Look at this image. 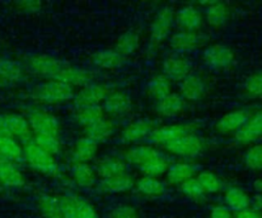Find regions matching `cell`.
I'll return each instance as SVG.
<instances>
[{"instance_id": "603a6c76", "label": "cell", "mask_w": 262, "mask_h": 218, "mask_svg": "<svg viewBox=\"0 0 262 218\" xmlns=\"http://www.w3.org/2000/svg\"><path fill=\"white\" fill-rule=\"evenodd\" d=\"M183 107V99L176 93H170L162 99L158 100L157 111L165 117L176 116Z\"/></svg>"}, {"instance_id": "6da1fadb", "label": "cell", "mask_w": 262, "mask_h": 218, "mask_svg": "<svg viewBox=\"0 0 262 218\" xmlns=\"http://www.w3.org/2000/svg\"><path fill=\"white\" fill-rule=\"evenodd\" d=\"M29 67L37 75L73 86H82L91 79L90 73L46 54H36L29 59Z\"/></svg>"}, {"instance_id": "f6af8a7d", "label": "cell", "mask_w": 262, "mask_h": 218, "mask_svg": "<svg viewBox=\"0 0 262 218\" xmlns=\"http://www.w3.org/2000/svg\"><path fill=\"white\" fill-rule=\"evenodd\" d=\"M211 218H231V214L224 207H215L211 212Z\"/></svg>"}, {"instance_id": "4316f807", "label": "cell", "mask_w": 262, "mask_h": 218, "mask_svg": "<svg viewBox=\"0 0 262 218\" xmlns=\"http://www.w3.org/2000/svg\"><path fill=\"white\" fill-rule=\"evenodd\" d=\"M86 137L91 138L94 141H99L107 138L113 132L112 122L105 120L104 118L96 121L95 123L84 128Z\"/></svg>"}, {"instance_id": "52a82bcc", "label": "cell", "mask_w": 262, "mask_h": 218, "mask_svg": "<svg viewBox=\"0 0 262 218\" xmlns=\"http://www.w3.org/2000/svg\"><path fill=\"white\" fill-rule=\"evenodd\" d=\"M3 116L6 136L14 138L24 144L29 143L32 138V129L29 122L18 115L7 114Z\"/></svg>"}, {"instance_id": "30bf717a", "label": "cell", "mask_w": 262, "mask_h": 218, "mask_svg": "<svg viewBox=\"0 0 262 218\" xmlns=\"http://www.w3.org/2000/svg\"><path fill=\"white\" fill-rule=\"evenodd\" d=\"M26 178L15 163L0 160V185L10 188L20 187L25 184Z\"/></svg>"}, {"instance_id": "4fadbf2b", "label": "cell", "mask_w": 262, "mask_h": 218, "mask_svg": "<svg viewBox=\"0 0 262 218\" xmlns=\"http://www.w3.org/2000/svg\"><path fill=\"white\" fill-rule=\"evenodd\" d=\"M97 151V142L89 137L79 138L71 149L73 162L88 163L91 161Z\"/></svg>"}, {"instance_id": "ffe728a7", "label": "cell", "mask_w": 262, "mask_h": 218, "mask_svg": "<svg viewBox=\"0 0 262 218\" xmlns=\"http://www.w3.org/2000/svg\"><path fill=\"white\" fill-rule=\"evenodd\" d=\"M173 13L169 8L162 9L151 25V36L155 40L164 39L171 28Z\"/></svg>"}, {"instance_id": "f35d334b", "label": "cell", "mask_w": 262, "mask_h": 218, "mask_svg": "<svg viewBox=\"0 0 262 218\" xmlns=\"http://www.w3.org/2000/svg\"><path fill=\"white\" fill-rule=\"evenodd\" d=\"M205 192H216L221 187L219 178L211 172H203L195 178Z\"/></svg>"}, {"instance_id": "8fae6325", "label": "cell", "mask_w": 262, "mask_h": 218, "mask_svg": "<svg viewBox=\"0 0 262 218\" xmlns=\"http://www.w3.org/2000/svg\"><path fill=\"white\" fill-rule=\"evenodd\" d=\"M262 137V111L249 119L235 133V138L243 143H248Z\"/></svg>"}, {"instance_id": "7bdbcfd3", "label": "cell", "mask_w": 262, "mask_h": 218, "mask_svg": "<svg viewBox=\"0 0 262 218\" xmlns=\"http://www.w3.org/2000/svg\"><path fill=\"white\" fill-rule=\"evenodd\" d=\"M108 218H137V213L128 205H120L110 212Z\"/></svg>"}, {"instance_id": "4dcf8cb0", "label": "cell", "mask_w": 262, "mask_h": 218, "mask_svg": "<svg viewBox=\"0 0 262 218\" xmlns=\"http://www.w3.org/2000/svg\"><path fill=\"white\" fill-rule=\"evenodd\" d=\"M76 118L78 123L83 127V129L96 121L103 118V111L100 106L94 105V106H84L79 107V110L76 113Z\"/></svg>"}, {"instance_id": "681fc988", "label": "cell", "mask_w": 262, "mask_h": 218, "mask_svg": "<svg viewBox=\"0 0 262 218\" xmlns=\"http://www.w3.org/2000/svg\"><path fill=\"white\" fill-rule=\"evenodd\" d=\"M0 160H1V159H0Z\"/></svg>"}, {"instance_id": "7dc6e473", "label": "cell", "mask_w": 262, "mask_h": 218, "mask_svg": "<svg viewBox=\"0 0 262 218\" xmlns=\"http://www.w3.org/2000/svg\"><path fill=\"white\" fill-rule=\"evenodd\" d=\"M252 205L255 210L262 209V193H258L252 201Z\"/></svg>"}, {"instance_id": "7c38bea8", "label": "cell", "mask_w": 262, "mask_h": 218, "mask_svg": "<svg viewBox=\"0 0 262 218\" xmlns=\"http://www.w3.org/2000/svg\"><path fill=\"white\" fill-rule=\"evenodd\" d=\"M70 172L72 179L78 186L82 188H90L93 186L96 173L88 163L73 162Z\"/></svg>"}, {"instance_id": "d590c367", "label": "cell", "mask_w": 262, "mask_h": 218, "mask_svg": "<svg viewBox=\"0 0 262 218\" xmlns=\"http://www.w3.org/2000/svg\"><path fill=\"white\" fill-rule=\"evenodd\" d=\"M198 43L196 36L191 32H182L176 34L171 39V45L177 49L182 51H187L192 49Z\"/></svg>"}, {"instance_id": "f1b7e54d", "label": "cell", "mask_w": 262, "mask_h": 218, "mask_svg": "<svg viewBox=\"0 0 262 218\" xmlns=\"http://www.w3.org/2000/svg\"><path fill=\"white\" fill-rule=\"evenodd\" d=\"M194 168L186 163H176L168 167L167 177L172 183H182L194 175Z\"/></svg>"}, {"instance_id": "b9f144b4", "label": "cell", "mask_w": 262, "mask_h": 218, "mask_svg": "<svg viewBox=\"0 0 262 218\" xmlns=\"http://www.w3.org/2000/svg\"><path fill=\"white\" fill-rule=\"evenodd\" d=\"M246 89L254 95H262V71L250 76L246 82Z\"/></svg>"}, {"instance_id": "44dd1931", "label": "cell", "mask_w": 262, "mask_h": 218, "mask_svg": "<svg viewBox=\"0 0 262 218\" xmlns=\"http://www.w3.org/2000/svg\"><path fill=\"white\" fill-rule=\"evenodd\" d=\"M160 152L150 146H134L126 152V159L129 163L135 165L138 169L157 157Z\"/></svg>"}, {"instance_id": "9a60e30c", "label": "cell", "mask_w": 262, "mask_h": 218, "mask_svg": "<svg viewBox=\"0 0 262 218\" xmlns=\"http://www.w3.org/2000/svg\"><path fill=\"white\" fill-rule=\"evenodd\" d=\"M190 71V64L186 59L180 57H169L164 61L163 72L167 79L183 80Z\"/></svg>"}, {"instance_id": "74e56055", "label": "cell", "mask_w": 262, "mask_h": 218, "mask_svg": "<svg viewBox=\"0 0 262 218\" xmlns=\"http://www.w3.org/2000/svg\"><path fill=\"white\" fill-rule=\"evenodd\" d=\"M34 142L42 147L43 149L47 150L52 155H56L60 150V141L58 136H51V135H35Z\"/></svg>"}, {"instance_id": "d6986e66", "label": "cell", "mask_w": 262, "mask_h": 218, "mask_svg": "<svg viewBox=\"0 0 262 218\" xmlns=\"http://www.w3.org/2000/svg\"><path fill=\"white\" fill-rule=\"evenodd\" d=\"M190 131L187 127L181 125H171V126H164L158 129H155L150 132V139L163 146L167 143L172 141L173 139L177 138L178 136L187 133Z\"/></svg>"}, {"instance_id": "8d00e7d4", "label": "cell", "mask_w": 262, "mask_h": 218, "mask_svg": "<svg viewBox=\"0 0 262 218\" xmlns=\"http://www.w3.org/2000/svg\"><path fill=\"white\" fill-rule=\"evenodd\" d=\"M207 19L212 26H220L226 18V7L221 2H212L207 7Z\"/></svg>"}, {"instance_id": "7a4b0ae2", "label": "cell", "mask_w": 262, "mask_h": 218, "mask_svg": "<svg viewBox=\"0 0 262 218\" xmlns=\"http://www.w3.org/2000/svg\"><path fill=\"white\" fill-rule=\"evenodd\" d=\"M24 160L32 169L45 175H55L58 171L55 156L38 146L34 141L25 144Z\"/></svg>"}, {"instance_id": "f546056e", "label": "cell", "mask_w": 262, "mask_h": 218, "mask_svg": "<svg viewBox=\"0 0 262 218\" xmlns=\"http://www.w3.org/2000/svg\"><path fill=\"white\" fill-rule=\"evenodd\" d=\"M93 62L103 69H114L121 64L122 57L116 50H99L92 56Z\"/></svg>"}, {"instance_id": "60d3db41", "label": "cell", "mask_w": 262, "mask_h": 218, "mask_svg": "<svg viewBox=\"0 0 262 218\" xmlns=\"http://www.w3.org/2000/svg\"><path fill=\"white\" fill-rule=\"evenodd\" d=\"M180 188L184 194L192 199H200L205 194L204 189L195 178H190L181 183Z\"/></svg>"}, {"instance_id": "d4e9b609", "label": "cell", "mask_w": 262, "mask_h": 218, "mask_svg": "<svg viewBox=\"0 0 262 218\" xmlns=\"http://www.w3.org/2000/svg\"><path fill=\"white\" fill-rule=\"evenodd\" d=\"M224 200L227 207L235 212L246 210L250 205V199L248 194L244 190L236 187L229 188L225 193Z\"/></svg>"}, {"instance_id": "ab89813d", "label": "cell", "mask_w": 262, "mask_h": 218, "mask_svg": "<svg viewBox=\"0 0 262 218\" xmlns=\"http://www.w3.org/2000/svg\"><path fill=\"white\" fill-rule=\"evenodd\" d=\"M245 163L251 169H262V144L249 148L245 155Z\"/></svg>"}, {"instance_id": "9c48e42d", "label": "cell", "mask_w": 262, "mask_h": 218, "mask_svg": "<svg viewBox=\"0 0 262 218\" xmlns=\"http://www.w3.org/2000/svg\"><path fill=\"white\" fill-rule=\"evenodd\" d=\"M107 96V87L101 84H91L84 87L75 97L79 107L98 105Z\"/></svg>"}, {"instance_id": "3957f363", "label": "cell", "mask_w": 262, "mask_h": 218, "mask_svg": "<svg viewBox=\"0 0 262 218\" xmlns=\"http://www.w3.org/2000/svg\"><path fill=\"white\" fill-rule=\"evenodd\" d=\"M73 96V87L58 81H48L38 85L33 91V97L43 103H59Z\"/></svg>"}, {"instance_id": "484cf974", "label": "cell", "mask_w": 262, "mask_h": 218, "mask_svg": "<svg viewBox=\"0 0 262 218\" xmlns=\"http://www.w3.org/2000/svg\"><path fill=\"white\" fill-rule=\"evenodd\" d=\"M176 20L179 27L187 30V32L196 29L201 25V15L198 10L191 6L181 8L176 14Z\"/></svg>"}, {"instance_id": "836d02e7", "label": "cell", "mask_w": 262, "mask_h": 218, "mask_svg": "<svg viewBox=\"0 0 262 218\" xmlns=\"http://www.w3.org/2000/svg\"><path fill=\"white\" fill-rule=\"evenodd\" d=\"M151 132V127L144 121H136L124 130V138L129 141H136L144 138Z\"/></svg>"}, {"instance_id": "d6a6232c", "label": "cell", "mask_w": 262, "mask_h": 218, "mask_svg": "<svg viewBox=\"0 0 262 218\" xmlns=\"http://www.w3.org/2000/svg\"><path fill=\"white\" fill-rule=\"evenodd\" d=\"M138 43V35L133 31H127L119 38L116 45V52H118L120 55L130 54L137 48Z\"/></svg>"}, {"instance_id": "bcb514c9", "label": "cell", "mask_w": 262, "mask_h": 218, "mask_svg": "<svg viewBox=\"0 0 262 218\" xmlns=\"http://www.w3.org/2000/svg\"><path fill=\"white\" fill-rule=\"evenodd\" d=\"M236 218H262V217L255 210L246 209L238 212L236 215Z\"/></svg>"}, {"instance_id": "ee69618b", "label": "cell", "mask_w": 262, "mask_h": 218, "mask_svg": "<svg viewBox=\"0 0 262 218\" xmlns=\"http://www.w3.org/2000/svg\"><path fill=\"white\" fill-rule=\"evenodd\" d=\"M17 9H21L25 11H34L41 7L42 3L38 1H20L15 3Z\"/></svg>"}, {"instance_id": "ac0fdd59", "label": "cell", "mask_w": 262, "mask_h": 218, "mask_svg": "<svg viewBox=\"0 0 262 218\" xmlns=\"http://www.w3.org/2000/svg\"><path fill=\"white\" fill-rule=\"evenodd\" d=\"M248 120L249 116L245 111H233L226 114L218 121L216 129L222 133L237 131Z\"/></svg>"}, {"instance_id": "7402d4cb", "label": "cell", "mask_w": 262, "mask_h": 218, "mask_svg": "<svg viewBox=\"0 0 262 218\" xmlns=\"http://www.w3.org/2000/svg\"><path fill=\"white\" fill-rule=\"evenodd\" d=\"M181 94L183 97L189 100H196L202 97L205 85L201 78L195 75H188L184 78L180 85Z\"/></svg>"}, {"instance_id": "cb8c5ba5", "label": "cell", "mask_w": 262, "mask_h": 218, "mask_svg": "<svg viewBox=\"0 0 262 218\" xmlns=\"http://www.w3.org/2000/svg\"><path fill=\"white\" fill-rule=\"evenodd\" d=\"M104 108L112 114H125L130 111L131 101L126 94L122 92H115L105 97Z\"/></svg>"}, {"instance_id": "2e32d148", "label": "cell", "mask_w": 262, "mask_h": 218, "mask_svg": "<svg viewBox=\"0 0 262 218\" xmlns=\"http://www.w3.org/2000/svg\"><path fill=\"white\" fill-rule=\"evenodd\" d=\"M0 159L16 163L24 159V147L14 138L0 136Z\"/></svg>"}, {"instance_id": "1f68e13d", "label": "cell", "mask_w": 262, "mask_h": 218, "mask_svg": "<svg viewBox=\"0 0 262 218\" xmlns=\"http://www.w3.org/2000/svg\"><path fill=\"white\" fill-rule=\"evenodd\" d=\"M137 188L140 192L149 197L162 195L165 191L164 184L152 176H145L138 180Z\"/></svg>"}, {"instance_id": "ba28073f", "label": "cell", "mask_w": 262, "mask_h": 218, "mask_svg": "<svg viewBox=\"0 0 262 218\" xmlns=\"http://www.w3.org/2000/svg\"><path fill=\"white\" fill-rule=\"evenodd\" d=\"M234 58L232 50L221 44H215L205 50L204 59L212 69H223L228 67Z\"/></svg>"}, {"instance_id": "e575fe53", "label": "cell", "mask_w": 262, "mask_h": 218, "mask_svg": "<svg viewBox=\"0 0 262 218\" xmlns=\"http://www.w3.org/2000/svg\"><path fill=\"white\" fill-rule=\"evenodd\" d=\"M170 83L165 76H156L148 82V91L157 100H160L170 94Z\"/></svg>"}, {"instance_id": "277c9868", "label": "cell", "mask_w": 262, "mask_h": 218, "mask_svg": "<svg viewBox=\"0 0 262 218\" xmlns=\"http://www.w3.org/2000/svg\"><path fill=\"white\" fill-rule=\"evenodd\" d=\"M63 218H99L94 207L77 194L58 195Z\"/></svg>"}, {"instance_id": "83f0119b", "label": "cell", "mask_w": 262, "mask_h": 218, "mask_svg": "<svg viewBox=\"0 0 262 218\" xmlns=\"http://www.w3.org/2000/svg\"><path fill=\"white\" fill-rule=\"evenodd\" d=\"M133 184L132 178L129 174L124 173L111 178L102 179L100 182L101 188L108 192H123L131 188Z\"/></svg>"}, {"instance_id": "c3c4849f", "label": "cell", "mask_w": 262, "mask_h": 218, "mask_svg": "<svg viewBox=\"0 0 262 218\" xmlns=\"http://www.w3.org/2000/svg\"><path fill=\"white\" fill-rule=\"evenodd\" d=\"M253 186H254V189H255L258 193H262V179H257V180H255Z\"/></svg>"}, {"instance_id": "5b68a950", "label": "cell", "mask_w": 262, "mask_h": 218, "mask_svg": "<svg viewBox=\"0 0 262 218\" xmlns=\"http://www.w3.org/2000/svg\"><path fill=\"white\" fill-rule=\"evenodd\" d=\"M167 150L182 157H195L203 148L201 139L191 131L178 136L164 146Z\"/></svg>"}, {"instance_id": "8992f818", "label": "cell", "mask_w": 262, "mask_h": 218, "mask_svg": "<svg viewBox=\"0 0 262 218\" xmlns=\"http://www.w3.org/2000/svg\"><path fill=\"white\" fill-rule=\"evenodd\" d=\"M28 122L35 135L58 136V125L56 120L52 115L43 110L31 112Z\"/></svg>"}, {"instance_id": "e0dca14e", "label": "cell", "mask_w": 262, "mask_h": 218, "mask_svg": "<svg viewBox=\"0 0 262 218\" xmlns=\"http://www.w3.org/2000/svg\"><path fill=\"white\" fill-rule=\"evenodd\" d=\"M37 209L43 218H63L58 195L42 194L37 201Z\"/></svg>"}, {"instance_id": "5bb4252c", "label": "cell", "mask_w": 262, "mask_h": 218, "mask_svg": "<svg viewBox=\"0 0 262 218\" xmlns=\"http://www.w3.org/2000/svg\"><path fill=\"white\" fill-rule=\"evenodd\" d=\"M95 173L100 177V179H106L114 176H118L126 172V165L125 163L115 157H105L96 165Z\"/></svg>"}]
</instances>
